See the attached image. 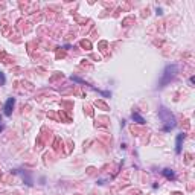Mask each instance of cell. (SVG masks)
I'll list each match as a JSON object with an SVG mask.
<instances>
[{"mask_svg": "<svg viewBox=\"0 0 195 195\" xmlns=\"http://www.w3.org/2000/svg\"><path fill=\"white\" fill-rule=\"evenodd\" d=\"M159 118L163 122V131H171L175 127V118H174V115L169 110H166L165 107H162L159 110Z\"/></svg>", "mask_w": 195, "mask_h": 195, "instance_id": "1", "label": "cell"}, {"mask_svg": "<svg viewBox=\"0 0 195 195\" xmlns=\"http://www.w3.org/2000/svg\"><path fill=\"white\" fill-rule=\"evenodd\" d=\"M177 66L175 64H171V66H168L166 69H165V72H163V76H162V79H160V87H165L175 75H177Z\"/></svg>", "mask_w": 195, "mask_h": 195, "instance_id": "2", "label": "cell"}, {"mask_svg": "<svg viewBox=\"0 0 195 195\" xmlns=\"http://www.w3.org/2000/svg\"><path fill=\"white\" fill-rule=\"evenodd\" d=\"M14 104H15V99H14V98H9V99L6 101V104H5V107H3V113H5V116H11V115H12Z\"/></svg>", "mask_w": 195, "mask_h": 195, "instance_id": "3", "label": "cell"}, {"mask_svg": "<svg viewBox=\"0 0 195 195\" xmlns=\"http://www.w3.org/2000/svg\"><path fill=\"white\" fill-rule=\"evenodd\" d=\"M183 139H184L183 134H178V136H177V143H175V152H177V154L181 152V140H183Z\"/></svg>", "mask_w": 195, "mask_h": 195, "instance_id": "4", "label": "cell"}, {"mask_svg": "<svg viewBox=\"0 0 195 195\" xmlns=\"http://www.w3.org/2000/svg\"><path fill=\"white\" fill-rule=\"evenodd\" d=\"M131 118H133V121H136V122H139V124H145V119H143L140 115H137V113H133Z\"/></svg>", "mask_w": 195, "mask_h": 195, "instance_id": "5", "label": "cell"}, {"mask_svg": "<svg viewBox=\"0 0 195 195\" xmlns=\"http://www.w3.org/2000/svg\"><path fill=\"white\" fill-rule=\"evenodd\" d=\"M162 172H163V175H165L166 178H172V180L175 178V174H174V172H172L171 169H163Z\"/></svg>", "mask_w": 195, "mask_h": 195, "instance_id": "6", "label": "cell"}, {"mask_svg": "<svg viewBox=\"0 0 195 195\" xmlns=\"http://www.w3.org/2000/svg\"><path fill=\"white\" fill-rule=\"evenodd\" d=\"M5 82H6V78H5V75L2 72H0V85H3Z\"/></svg>", "mask_w": 195, "mask_h": 195, "instance_id": "7", "label": "cell"}, {"mask_svg": "<svg viewBox=\"0 0 195 195\" xmlns=\"http://www.w3.org/2000/svg\"><path fill=\"white\" fill-rule=\"evenodd\" d=\"M5 130V124L2 122V118H0V131H3Z\"/></svg>", "mask_w": 195, "mask_h": 195, "instance_id": "8", "label": "cell"}]
</instances>
